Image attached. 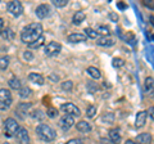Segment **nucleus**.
<instances>
[{
	"mask_svg": "<svg viewBox=\"0 0 154 144\" xmlns=\"http://www.w3.org/2000/svg\"><path fill=\"white\" fill-rule=\"evenodd\" d=\"M41 36H42V26L40 23H31V25L26 26L21 32V40L28 45L35 42Z\"/></svg>",
	"mask_w": 154,
	"mask_h": 144,
	"instance_id": "nucleus-1",
	"label": "nucleus"
},
{
	"mask_svg": "<svg viewBox=\"0 0 154 144\" xmlns=\"http://www.w3.org/2000/svg\"><path fill=\"white\" fill-rule=\"evenodd\" d=\"M36 135L41 139L42 142H53L57 138V133L53 127H50L49 125L40 124L36 127Z\"/></svg>",
	"mask_w": 154,
	"mask_h": 144,
	"instance_id": "nucleus-2",
	"label": "nucleus"
},
{
	"mask_svg": "<svg viewBox=\"0 0 154 144\" xmlns=\"http://www.w3.org/2000/svg\"><path fill=\"white\" fill-rule=\"evenodd\" d=\"M13 97L11 90L8 89H0V111H5L12 105Z\"/></svg>",
	"mask_w": 154,
	"mask_h": 144,
	"instance_id": "nucleus-3",
	"label": "nucleus"
},
{
	"mask_svg": "<svg viewBox=\"0 0 154 144\" xmlns=\"http://www.w3.org/2000/svg\"><path fill=\"white\" fill-rule=\"evenodd\" d=\"M19 125L14 118H7L4 122V133H5L7 138H12L13 135H16V133L18 131Z\"/></svg>",
	"mask_w": 154,
	"mask_h": 144,
	"instance_id": "nucleus-4",
	"label": "nucleus"
},
{
	"mask_svg": "<svg viewBox=\"0 0 154 144\" xmlns=\"http://www.w3.org/2000/svg\"><path fill=\"white\" fill-rule=\"evenodd\" d=\"M62 50V45L59 44V42H57V41H50L49 44H46L45 45V54L48 57H54V55H58L60 53Z\"/></svg>",
	"mask_w": 154,
	"mask_h": 144,
	"instance_id": "nucleus-5",
	"label": "nucleus"
},
{
	"mask_svg": "<svg viewBox=\"0 0 154 144\" xmlns=\"http://www.w3.org/2000/svg\"><path fill=\"white\" fill-rule=\"evenodd\" d=\"M60 109L63 112H66L67 114L72 116V117H79V116H81L80 108L77 107V105H75L73 103H63V104L60 105Z\"/></svg>",
	"mask_w": 154,
	"mask_h": 144,
	"instance_id": "nucleus-6",
	"label": "nucleus"
},
{
	"mask_svg": "<svg viewBox=\"0 0 154 144\" xmlns=\"http://www.w3.org/2000/svg\"><path fill=\"white\" fill-rule=\"evenodd\" d=\"M7 9H8V12L11 13L12 16H14V17L21 16L22 12H23V7H22L21 2H18V0H13V2H9L8 5H7Z\"/></svg>",
	"mask_w": 154,
	"mask_h": 144,
	"instance_id": "nucleus-7",
	"label": "nucleus"
},
{
	"mask_svg": "<svg viewBox=\"0 0 154 144\" xmlns=\"http://www.w3.org/2000/svg\"><path fill=\"white\" fill-rule=\"evenodd\" d=\"M73 125H75V118L69 116V114H64V116H62L59 120V126L63 131H68Z\"/></svg>",
	"mask_w": 154,
	"mask_h": 144,
	"instance_id": "nucleus-8",
	"label": "nucleus"
},
{
	"mask_svg": "<svg viewBox=\"0 0 154 144\" xmlns=\"http://www.w3.org/2000/svg\"><path fill=\"white\" fill-rule=\"evenodd\" d=\"M16 138L19 144H30V135L25 127H19L16 133Z\"/></svg>",
	"mask_w": 154,
	"mask_h": 144,
	"instance_id": "nucleus-9",
	"label": "nucleus"
},
{
	"mask_svg": "<svg viewBox=\"0 0 154 144\" xmlns=\"http://www.w3.org/2000/svg\"><path fill=\"white\" fill-rule=\"evenodd\" d=\"M35 13H36L37 18H40V20H44V18L50 16L51 9H50V7L48 5V4H41V5H38L36 8V12Z\"/></svg>",
	"mask_w": 154,
	"mask_h": 144,
	"instance_id": "nucleus-10",
	"label": "nucleus"
},
{
	"mask_svg": "<svg viewBox=\"0 0 154 144\" xmlns=\"http://www.w3.org/2000/svg\"><path fill=\"white\" fill-rule=\"evenodd\" d=\"M31 108V103H19L16 109V114H18L19 118H25L28 113V109Z\"/></svg>",
	"mask_w": 154,
	"mask_h": 144,
	"instance_id": "nucleus-11",
	"label": "nucleus"
},
{
	"mask_svg": "<svg viewBox=\"0 0 154 144\" xmlns=\"http://www.w3.org/2000/svg\"><path fill=\"white\" fill-rule=\"evenodd\" d=\"M146 116L148 113L145 111H140L136 113V118H135V126L136 127H143L146 122Z\"/></svg>",
	"mask_w": 154,
	"mask_h": 144,
	"instance_id": "nucleus-12",
	"label": "nucleus"
},
{
	"mask_svg": "<svg viewBox=\"0 0 154 144\" xmlns=\"http://www.w3.org/2000/svg\"><path fill=\"white\" fill-rule=\"evenodd\" d=\"M67 40H68L69 42H73V44H76V42H84L88 40V37H86L84 33H71V35H68V37H67Z\"/></svg>",
	"mask_w": 154,
	"mask_h": 144,
	"instance_id": "nucleus-13",
	"label": "nucleus"
},
{
	"mask_svg": "<svg viewBox=\"0 0 154 144\" xmlns=\"http://www.w3.org/2000/svg\"><path fill=\"white\" fill-rule=\"evenodd\" d=\"M109 139L112 144H119L121 142V135H119L118 129H110L109 130Z\"/></svg>",
	"mask_w": 154,
	"mask_h": 144,
	"instance_id": "nucleus-14",
	"label": "nucleus"
},
{
	"mask_svg": "<svg viewBox=\"0 0 154 144\" xmlns=\"http://www.w3.org/2000/svg\"><path fill=\"white\" fill-rule=\"evenodd\" d=\"M28 79H30V81H32V83H35L37 85H44V83H45L44 76H41L40 74H35V72H31V74L28 75Z\"/></svg>",
	"mask_w": 154,
	"mask_h": 144,
	"instance_id": "nucleus-15",
	"label": "nucleus"
},
{
	"mask_svg": "<svg viewBox=\"0 0 154 144\" xmlns=\"http://www.w3.org/2000/svg\"><path fill=\"white\" fill-rule=\"evenodd\" d=\"M136 140L139 144H150L152 143V135L149 133H143L139 134L136 136Z\"/></svg>",
	"mask_w": 154,
	"mask_h": 144,
	"instance_id": "nucleus-16",
	"label": "nucleus"
},
{
	"mask_svg": "<svg viewBox=\"0 0 154 144\" xmlns=\"http://www.w3.org/2000/svg\"><path fill=\"white\" fill-rule=\"evenodd\" d=\"M96 44L100 45V46H112V45L114 44V41H113L112 37L108 35V36H102V37H99L98 41H96Z\"/></svg>",
	"mask_w": 154,
	"mask_h": 144,
	"instance_id": "nucleus-17",
	"label": "nucleus"
},
{
	"mask_svg": "<svg viewBox=\"0 0 154 144\" xmlns=\"http://www.w3.org/2000/svg\"><path fill=\"white\" fill-rule=\"evenodd\" d=\"M76 127H77V130H79L80 133H90L91 131V125L88 121H80V122H77Z\"/></svg>",
	"mask_w": 154,
	"mask_h": 144,
	"instance_id": "nucleus-18",
	"label": "nucleus"
},
{
	"mask_svg": "<svg viewBox=\"0 0 154 144\" xmlns=\"http://www.w3.org/2000/svg\"><path fill=\"white\" fill-rule=\"evenodd\" d=\"M85 18H86V16L84 12H76L73 18H72V22H73V25H81V23L85 21Z\"/></svg>",
	"mask_w": 154,
	"mask_h": 144,
	"instance_id": "nucleus-19",
	"label": "nucleus"
},
{
	"mask_svg": "<svg viewBox=\"0 0 154 144\" xmlns=\"http://www.w3.org/2000/svg\"><path fill=\"white\" fill-rule=\"evenodd\" d=\"M8 84H9V88L14 89V90H19L22 88V86H21V81H19L18 77H12L11 80L8 81Z\"/></svg>",
	"mask_w": 154,
	"mask_h": 144,
	"instance_id": "nucleus-20",
	"label": "nucleus"
},
{
	"mask_svg": "<svg viewBox=\"0 0 154 144\" xmlns=\"http://www.w3.org/2000/svg\"><path fill=\"white\" fill-rule=\"evenodd\" d=\"M0 35H2L5 40H13L14 39V32L11 30V28H5V30L0 31Z\"/></svg>",
	"mask_w": 154,
	"mask_h": 144,
	"instance_id": "nucleus-21",
	"label": "nucleus"
},
{
	"mask_svg": "<svg viewBox=\"0 0 154 144\" xmlns=\"http://www.w3.org/2000/svg\"><path fill=\"white\" fill-rule=\"evenodd\" d=\"M88 74L93 79H100V77H102V74H100V71L98 68H95V67H89V68H88Z\"/></svg>",
	"mask_w": 154,
	"mask_h": 144,
	"instance_id": "nucleus-22",
	"label": "nucleus"
},
{
	"mask_svg": "<svg viewBox=\"0 0 154 144\" xmlns=\"http://www.w3.org/2000/svg\"><path fill=\"white\" fill-rule=\"evenodd\" d=\"M18 92H19V97H21V98H28L32 94L31 89L28 88V86H23V88H21Z\"/></svg>",
	"mask_w": 154,
	"mask_h": 144,
	"instance_id": "nucleus-23",
	"label": "nucleus"
},
{
	"mask_svg": "<svg viewBox=\"0 0 154 144\" xmlns=\"http://www.w3.org/2000/svg\"><path fill=\"white\" fill-rule=\"evenodd\" d=\"M44 42H45V37L41 36V37H38V39H37L35 42H32V44H30L28 46H30L31 49H38V48H40L42 44H44Z\"/></svg>",
	"mask_w": 154,
	"mask_h": 144,
	"instance_id": "nucleus-24",
	"label": "nucleus"
},
{
	"mask_svg": "<svg viewBox=\"0 0 154 144\" xmlns=\"http://www.w3.org/2000/svg\"><path fill=\"white\" fill-rule=\"evenodd\" d=\"M84 35L86 37H90V39H96V37H98V32H96L95 30H93V28H85Z\"/></svg>",
	"mask_w": 154,
	"mask_h": 144,
	"instance_id": "nucleus-25",
	"label": "nucleus"
},
{
	"mask_svg": "<svg viewBox=\"0 0 154 144\" xmlns=\"http://www.w3.org/2000/svg\"><path fill=\"white\" fill-rule=\"evenodd\" d=\"M32 117L35 118V120H44L45 118V113L41 111V109H35V111L32 112Z\"/></svg>",
	"mask_w": 154,
	"mask_h": 144,
	"instance_id": "nucleus-26",
	"label": "nucleus"
},
{
	"mask_svg": "<svg viewBox=\"0 0 154 144\" xmlns=\"http://www.w3.org/2000/svg\"><path fill=\"white\" fill-rule=\"evenodd\" d=\"M62 89L64 90V92H71L72 89H73V83L72 81H64V83H62Z\"/></svg>",
	"mask_w": 154,
	"mask_h": 144,
	"instance_id": "nucleus-27",
	"label": "nucleus"
},
{
	"mask_svg": "<svg viewBox=\"0 0 154 144\" xmlns=\"http://www.w3.org/2000/svg\"><path fill=\"white\" fill-rule=\"evenodd\" d=\"M9 66V58L8 57H2L0 58V70H7Z\"/></svg>",
	"mask_w": 154,
	"mask_h": 144,
	"instance_id": "nucleus-28",
	"label": "nucleus"
},
{
	"mask_svg": "<svg viewBox=\"0 0 154 144\" xmlns=\"http://www.w3.org/2000/svg\"><path fill=\"white\" fill-rule=\"evenodd\" d=\"M51 3H53V5L57 7V8H63L68 4L67 0H51Z\"/></svg>",
	"mask_w": 154,
	"mask_h": 144,
	"instance_id": "nucleus-29",
	"label": "nucleus"
},
{
	"mask_svg": "<svg viewBox=\"0 0 154 144\" xmlns=\"http://www.w3.org/2000/svg\"><path fill=\"white\" fill-rule=\"evenodd\" d=\"M103 122H108V124H112L114 121V114L113 113H105L104 116L102 117Z\"/></svg>",
	"mask_w": 154,
	"mask_h": 144,
	"instance_id": "nucleus-30",
	"label": "nucleus"
},
{
	"mask_svg": "<svg viewBox=\"0 0 154 144\" xmlns=\"http://www.w3.org/2000/svg\"><path fill=\"white\" fill-rule=\"evenodd\" d=\"M96 32H98V35L99 33H103L104 36H108L109 35V27L108 26H99L98 30H96Z\"/></svg>",
	"mask_w": 154,
	"mask_h": 144,
	"instance_id": "nucleus-31",
	"label": "nucleus"
},
{
	"mask_svg": "<svg viewBox=\"0 0 154 144\" xmlns=\"http://www.w3.org/2000/svg\"><path fill=\"white\" fill-rule=\"evenodd\" d=\"M95 113H96V108L94 105H90V107H88V109H86V116L89 118H93L95 116Z\"/></svg>",
	"mask_w": 154,
	"mask_h": 144,
	"instance_id": "nucleus-32",
	"label": "nucleus"
},
{
	"mask_svg": "<svg viewBox=\"0 0 154 144\" xmlns=\"http://www.w3.org/2000/svg\"><path fill=\"white\" fill-rule=\"evenodd\" d=\"M123 63H125V61L122 58H113V61H112V64H113V67H116V68L122 67Z\"/></svg>",
	"mask_w": 154,
	"mask_h": 144,
	"instance_id": "nucleus-33",
	"label": "nucleus"
},
{
	"mask_svg": "<svg viewBox=\"0 0 154 144\" xmlns=\"http://www.w3.org/2000/svg\"><path fill=\"white\" fill-rule=\"evenodd\" d=\"M46 114H48V117H50V118H54V117L57 116V114H58V109H57V108H53V107H50L49 109H48Z\"/></svg>",
	"mask_w": 154,
	"mask_h": 144,
	"instance_id": "nucleus-34",
	"label": "nucleus"
},
{
	"mask_svg": "<svg viewBox=\"0 0 154 144\" xmlns=\"http://www.w3.org/2000/svg\"><path fill=\"white\" fill-rule=\"evenodd\" d=\"M153 88V77H146L145 80V89L146 90H152Z\"/></svg>",
	"mask_w": 154,
	"mask_h": 144,
	"instance_id": "nucleus-35",
	"label": "nucleus"
},
{
	"mask_svg": "<svg viewBox=\"0 0 154 144\" xmlns=\"http://www.w3.org/2000/svg\"><path fill=\"white\" fill-rule=\"evenodd\" d=\"M88 88H89V92L90 93H94L96 89H98V86H96L93 81H90V83H88Z\"/></svg>",
	"mask_w": 154,
	"mask_h": 144,
	"instance_id": "nucleus-36",
	"label": "nucleus"
},
{
	"mask_svg": "<svg viewBox=\"0 0 154 144\" xmlns=\"http://www.w3.org/2000/svg\"><path fill=\"white\" fill-rule=\"evenodd\" d=\"M23 58H25L26 61H31V59L33 58V54H32L30 50H27V52L23 53Z\"/></svg>",
	"mask_w": 154,
	"mask_h": 144,
	"instance_id": "nucleus-37",
	"label": "nucleus"
},
{
	"mask_svg": "<svg viewBox=\"0 0 154 144\" xmlns=\"http://www.w3.org/2000/svg\"><path fill=\"white\" fill-rule=\"evenodd\" d=\"M109 20L112 21V22H118V14L114 13V12L109 13Z\"/></svg>",
	"mask_w": 154,
	"mask_h": 144,
	"instance_id": "nucleus-38",
	"label": "nucleus"
},
{
	"mask_svg": "<svg viewBox=\"0 0 154 144\" xmlns=\"http://www.w3.org/2000/svg\"><path fill=\"white\" fill-rule=\"evenodd\" d=\"M66 144H82V140H81V139H71V140H68Z\"/></svg>",
	"mask_w": 154,
	"mask_h": 144,
	"instance_id": "nucleus-39",
	"label": "nucleus"
},
{
	"mask_svg": "<svg viewBox=\"0 0 154 144\" xmlns=\"http://www.w3.org/2000/svg\"><path fill=\"white\" fill-rule=\"evenodd\" d=\"M49 79L53 80V81H58V80H59V77H58V76H55V75H49Z\"/></svg>",
	"mask_w": 154,
	"mask_h": 144,
	"instance_id": "nucleus-40",
	"label": "nucleus"
},
{
	"mask_svg": "<svg viewBox=\"0 0 154 144\" xmlns=\"http://www.w3.org/2000/svg\"><path fill=\"white\" fill-rule=\"evenodd\" d=\"M100 144H112V143H110V140H108V139H102Z\"/></svg>",
	"mask_w": 154,
	"mask_h": 144,
	"instance_id": "nucleus-41",
	"label": "nucleus"
},
{
	"mask_svg": "<svg viewBox=\"0 0 154 144\" xmlns=\"http://www.w3.org/2000/svg\"><path fill=\"white\" fill-rule=\"evenodd\" d=\"M153 107H150V109H149V112H146V113H149V116H150V118H153Z\"/></svg>",
	"mask_w": 154,
	"mask_h": 144,
	"instance_id": "nucleus-42",
	"label": "nucleus"
},
{
	"mask_svg": "<svg viewBox=\"0 0 154 144\" xmlns=\"http://www.w3.org/2000/svg\"><path fill=\"white\" fill-rule=\"evenodd\" d=\"M117 7H118V8H121V9H125V8H126V5H125L123 3H118V4H117Z\"/></svg>",
	"mask_w": 154,
	"mask_h": 144,
	"instance_id": "nucleus-43",
	"label": "nucleus"
},
{
	"mask_svg": "<svg viewBox=\"0 0 154 144\" xmlns=\"http://www.w3.org/2000/svg\"><path fill=\"white\" fill-rule=\"evenodd\" d=\"M125 144H137V143H135L134 140H126V143Z\"/></svg>",
	"mask_w": 154,
	"mask_h": 144,
	"instance_id": "nucleus-44",
	"label": "nucleus"
},
{
	"mask_svg": "<svg viewBox=\"0 0 154 144\" xmlns=\"http://www.w3.org/2000/svg\"><path fill=\"white\" fill-rule=\"evenodd\" d=\"M3 25H4V21H3V18H0V28L3 27Z\"/></svg>",
	"mask_w": 154,
	"mask_h": 144,
	"instance_id": "nucleus-45",
	"label": "nucleus"
},
{
	"mask_svg": "<svg viewBox=\"0 0 154 144\" xmlns=\"http://www.w3.org/2000/svg\"><path fill=\"white\" fill-rule=\"evenodd\" d=\"M4 144H9V143H4Z\"/></svg>",
	"mask_w": 154,
	"mask_h": 144,
	"instance_id": "nucleus-46",
	"label": "nucleus"
}]
</instances>
